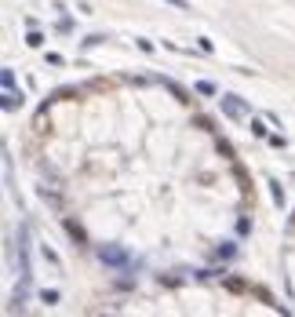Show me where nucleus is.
Instances as JSON below:
<instances>
[{
  "label": "nucleus",
  "mask_w": 295,
  "mask_h": 317,
  "mask_svg": "<svg viewBox=\"0 0 295 317\" xmlns=\"http://www.w3.org/2000/svg\"><path fill=\"white\" fill-rule=\"evenodd\" d=\"M98 259L109 263V266H117V270L128 266V251H124L121 245H102V248H98Z\"/></svg>",
  "instance_id": "nucleus-1"
},
{
  "label": "nucleus",
  "mask_w": 295,
  "mask_h": 317,
  "mask_svg": "<svg viewBox=\"0 0 295 317\" xmlns=\"http://www.w3.org/2000/svg\"><path fill=\"white\" fill-rule=\"evenodd\" d=\"M219 106H223V113H226L229 120L248 117V102H244V99H237V95H223V99H219Z\"/></svg>",
  "instance_id": "nucleus-2"
},
{
  "label": "nucleus",
  "mask_w": 295,
  "mask_h": 317,
  "mask_svg": "<svg viewBox=\"0 0 295 317\" xmlns=\"http://www.w3.org/2000/svg\"><path fill=\"white\" fill-rule=\"evenodd\" d=\"M22 102H26V95H22V91H4V109H18V106H22Z\"/></svg>",
  "instance_id": "nucleus-3"
},
{
  "label": "nucleus",
  "mask_w": 295,
  "mask_h": 317,
  "mask_svg": "<svg viewBox=\"0 0 295 317\" xmlns=\"http://www.w3.org/2000/svg\"><path fill=\"white\" fill-rule=\"evenodd\" d=\"M59 299H62V292H59V288H44V292H40V303H48V306H55Z\"/></svg>",
  "instance_id": "nucleus-4"
},
{
  "label": "nucleus",
  "mask_w": 295,
  "mask_h": 317,
  "mask_svg": "<svg viewBox=\"0 0 295 317\" xmlns=\"http://www.w3.org/2000/svg\"><path fill=\"white\" fill-rule=\"evenodd\" d=\"M270 197H273L277 208H284V190H281V182H270Z\"/></svg>",
  "instance_id": "nucleus-5"
},
{
  "label": "nucleus",
  "mask_w": 295,
  "mask_h": 317,
  "mask_svg": "<svg viewBox=\"0 0 295 317\" xmlns=\"http://www.w3.org/2000/svg\"><path fill=\"white\" fill-rule=\"evenodd\" d=\"M26 44H30V48H44V33H40V30H30Z\"/></svg>",
  "instance_id": "nucleus-6"
},
{
  "label": "nucleus",
  "mask_w": 295,
  "mask_h": 317,
  "mask_svg": "<svg viewBox=\"0 0 295 317\" xmlns=\"http://www.w3.org/2000/svg\"><path fill=\"white\" fill-rule=\"evenodd\" d=\"M0 80H4V91H11V88H15V70H11V66H4Z\"/></svg>",
  "instance_id": "nucleus-7"
},
{
  "label": "nucleus",
  "mask_w": 295,
  "mask_h": 317,
  "mask_svg": "<svg viewBox=\"0 0 295 317\" xmlns=\"http://www.w3.org/2000/svg\"><path fill=\"white\" fill-rule=\"evenodd\" d=\"M197 91H200V95H215V84H211V80H197Z\"/></svg>",
  "instance_id": "nucleus-8"
},
{
  "label": "nucleus",
  "mask_w": 295,
  "mask_h": 317,
  "mask_svg": "<svg viewBox=\"0 0 295 317\" xmlns=\"http://www.w3.org/2000/svg\"><path fill=\"white\" fill-rule=\"evenodd\" d=\"M252 132L259 135V139H270V132H266V124H262V120H252Z\"/></svg>",
  "instance_id": "nucleus-9"
},
{
  "label": "nucleus",
  "mask_w": 295,
  "mask_h": 317,
  "mask_svg": "<svg viewBox=\"0 0 295 317\" xmlns=\"http://www.w3.org/2000/svg\"><path fill=\"white\" fill-rule=\"evenodd\" d=\"M233 251H237V248H233V245H229V241H226V245H219V259H229V255H233Z\"/></svg>",
  "instance_id": "nucleus-10"
},
{
  "label": "nucleus",
  "mask_w": 295,
  "mask_h": 317,
  "mask_svg": "<svg viewBox=\"0 0 295 317\" xmlns=\"http://www.w3.org/2000/svg\"><path fill=\"white\" fill-rule=\"evenodd\" d=\"M168 4H175V7H182V11H186V7H190L186 0H168Z\"/></svg>",
  "instance_id": "nucleus-11"
}]
</instances>
